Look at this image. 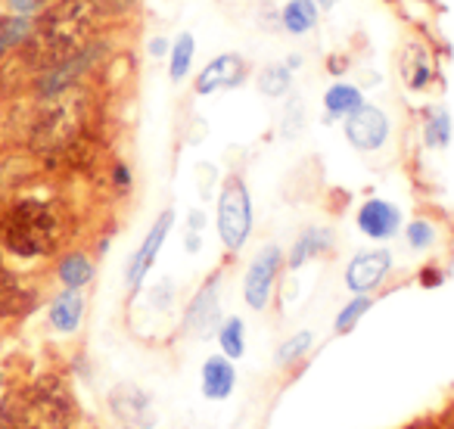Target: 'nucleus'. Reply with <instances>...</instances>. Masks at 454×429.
<instances>
[{
    "mask_svg": "<svg viewBox=\"0 0 454 429\" xmlns=\"http://www.w3.org/2000/svg\"><path fill=\"white\" fill-rule=\"evenodd\" d=\"M97 0H53L26 38V59L47 72L90 47L97 26Z\"/></svg>",
    "mask_w": 454,
    "mask_h": 429,
    "instance_id": "obj_1",
    "label": "nucleus"
},
{
    "mask_svg": "<svg viewBox=\"0 0 454 429\" xmlns=\"http://www.w3.org/2000/svg\"><path fill=\"white\" fill-rule=\"evenodd\" d=\"M59 218L47 202L26 199L16 202L7 212L4 224H0V240L7 243L10 253L22 255V259H35V255H47L57 249L59 243Z\"/></svg>",
    "mask_w": 454,
    "mask_h": 429,
    "instance_id": "obj_2",
    "label": "nucleus"
},
{
    "mask_svg": "<svg viewBox=\"0 0 454 429\" xmlns=\"http://www.w3.org/2000/svg\"><path fill=\"white\" fill-rule=\"evenodd\" d=\"M4 408L20 429H72L75 408L59 379H38L16 392Z\"/></svg>",
    "mask_w": 454,
    "mask_h": 429,
    "instance_id": "obj_3",
    "label": "nucleus"
},
{
    "mask_svg": "<svg viewBox=\"0 0 454 429\" xmlns=\"http://www.w3.org/2000/svg\"><path fill=\"white\" fill-rule=\"evenodd\" d=\"M82 128H84L82 103L69 100V94L59 90V94H53V100L47 103L44 113H41L38 125H35V134H32V144H35V150L44 152V156H69L78 146V140H82Z\"/></svg>",
    "mask_w": 454,
    "mask_h": 429,
    "instance_id": "obj_4",
    "label": "nucleus"
},
{
    "mask_svg": "<svg viewBox=\"0 0 454 429\" xmlns=\"http://www.w3.org/2000/svg\"><path fill=\"white\" fill-rule=\"evenodd\" d=\"M218 237L227 253H240L253 237V196L240 175H231L218 193Z\"/></svg>",
    "mask_w": 454,
    "mask_h": 429,
    "instance_id": "obj_5",
    "label": "nucleus"
},
{
    "mask_svg": "<svg viewBox=\"0 0 454 429\" xmlns=\"http://www.w3.org/2000/svg\"><path fill=\"white\" fill-rule=\"evenodd\" d=\"M280 268H284V249L274 246V243H268L265 249H259V255L249 261L247 274H243V299H247V305L253 311L268 308Z\"/></svg>",
    "mask_w": 454,
    "mask_h": 429,
    "instance_id": "obj_6",
    "label": "nucleus"
},
{
    "mask_svg": "<svg viewBox=\"0 0 454 429\" xmlns=\"http://www.w3.org/2000/svg\"><path fill=\"white\" fill-rule=\"evenodd\" d=\"M342 131H346V140H348L352 150L377 152V150H383L386 140H389L392 121L380 106H367L364 103V106L355 109V113L348 115L346 125H342Z\"/></svg>",
    "mask_w": 454,
    "mask_h": 429,
    "instance_id": "obj_7",
    "label": "nucleus"
},
{
    "mask_svg": "<svg viewBox=\"0 0 454 429\" xmlns=\"http://www.w3.org/2000/svg\"><path fill=\"white\" fill-rule=\"evenodd\" d=\"M221 277L212 274L200 290L193 292L187 311H184V330H187L193 339H208V333H215L221 324Z\"/></svg>",
    "mask_w": 454,
    "mask_h": 429,
    "instance_id": "obj_8",
    "label": "nucleus"
},
{
    "mask_svg": "<svg viewBox=\"0 0 454 429\" xmlns=\"http://www.w3.org/2000/svg\"><path fill=\"white\" fill-rule=\"evenodd\" d=\"M247 72H249V66L240 53H218V57L208 59L200 69V75L193 78V94L212 97V94H221V90L240 88Z\"/></svg>",
    "mask_w": 454,
    "mask_h": 429,
    "instance_id": "obj_9",
    "label": "nucleus"
},
{
    "mask_svg": "<svg viewBox=\"0 0 454 429\" xmlns=\"http://www.w3.org/2000/svg\"><path fill=\"white\" fill-rule=\"evenodd\" d=\"M171 228H175V208H165L156 222H153V228L146 230V237H144V243L137 246V253L131 255V265H128V290H131V292H137L140 286H144L146 274H150L153 261H156L159 253H162Z\"/></svg>",
    "mask_w": 454,
    "mask_h": 429,
    "instance_id": "obj_10",
    "label": "nucleus"
},
{
    "mask_svg": "<svg viewBox=\"0 0 454 429\" xmlns=\"http://www.w3.org/2000/svg\"><path fill=\"white\" fill-rule=\"evenodd\" d=\"M392 271V253L389 249H364L346 265V286L352 296H367L386 280Z\"/></svg>",
    "mask_w": 454,
    "mask_h": 429,
    "instance_id": "obj_11",
    "label": "nucleus"
},
{
    "mask_svg": "<svg viewBox=\"0 0 454 429\" xmlns=\"http://www.w3.org/2000/svg\"><path fill=\"white\" fill-rule=\"evenodd\" d=\"M355 224L367 240H392L402 230V212L389 199H367L355 214Z\"/></svg>",
    "mask_w": 454,
    "mask_h": 429,
    "instance_id": "obj_12",
    "label": "nucleus"
},
{
    "mask_svg": "<svg viewBox=\"0 0 454 429\" xmlns=\"http://www.w3.org/2000/svg\"><path fill=\"white\" fill-rule=\"evenodd\" d=\"M109 402H113L115 417L121 423H128L131 429H153V423H156L153 398L144 389H137V386H119Z\"/></svg>",
    "mask_w": 454,
    "mask_h": 429,
    "instance_id": "obj_13",
    "label": "nucleus"
},
{
    "mask_svg": "<svg viewBox=\"0 0 454 429\" xmlns=\"http://www.w3.org/2000/svg\"><path fill=\"white\" fill-rule=\"evenodd\" d=\"M200 383H202V395L212 398V402H224L237 386V370H234V364H231V358L212 355V358L202 364Z\"/></svg>",
    "mask_w": 454,
    "mask_h": 429,
    "instance_id": "obj_14",
    "label": "nucleus"
},
{
    "mask_svg": "<svg viewBox=\"0 0 454 429\" xmlns=\"http://www.w3.org/2000/svg\"><path fill=\"white\" fill-rule=\"evenodd\" d=\"M321 22V7L315 0H286L284 10H280V26L293 38H305L311 35Z\"/></svg>",
    "mask_w": 454,
    "mask_h": 429,
    "instance_id": "obj_15",
    "label": "nucleus"
},
{
    "mask_svg": "<svg viewBox=\"0 0 454 429\" xmlns=\"http://www.w3.org/2000/svg\"><path fill=\"white\" fill-rule=\"evenodd\" d=\"M361 106H364V94H361V88H355V84L336 82L324 90V115H327V119L346 121L348 115Z\"/></svg>",
    "mask_w": 454,
    "mask_h": 429,
    "instance_id": "obj_16",
    "label": "nucleus"
},
{
    "mask_svg": "<svg viewBox=\"0 0 454 429\" xmlns=\"http://www.w3.org/2000/svg\"><path fill=\"white\" fill-rule=\"evenodd\" d=\"M333 246V234H330L327 228H309L302 230V234L296 237V243H293L290 249V268H302L305 261L317 259L321 253H327V249Z\"/></svg>",
    "mask_w": 454,
    "mask_h": 429,
    "instance_id": "obj_17",
    "label": "nucleus"
},
{
    "mask_svg": "<svg viewBox=\"0 0 454 429\" xmlns=\"http://www.w3.org/2000/svg\"><path fill=\"white\" fill-rule=\"evenodd\" d=\"M293 66L290 63H268L259 69V78H255V88L268 97V100H284L293 90Z\"/></svg>",
    "mask_w": 454,
    "mask_h": 429,
    "instance_id": "obj_18",
    "label": "nucleus"
},
{
    "mask_svg": "<svg viewBox=\"0 0 454 429\" xmlns=\"http://www.w3.org/2000/svg\"><path fill=\"white\" fill-rule=\"evenodd\" d=\"M84 315V299L78 296V290H66L57 302L51 305V324L59 333H75Z\"/></svg>",
    "mask_w": 454,
    "mask_h": 429,
    "instance_id": "obj_19",
    "label": "nucleus"
},
{
    "mask_svg": "<svg viewBox=\"0 0 454 429\" xmlns=\"http://www.w3.org/2000/svg\"><path fill=\"white\" fill-rule=\"evenodd\" d=\"M196 59V38L190 32L177 35L168 47V78L171 84H181L184 78H190V69H193Z\"/></svg>",
    "mask_w": 454,
    "mask_h": 429,
    "instance_id": "obj_20",
    "label": "nucleus"
},
{
    "mask_svg": "<svg viewBox=\"0 0 454 429\" xmlns=\"http://www.w3.org/2000/svg\"><path fill=\"white\" fill-rule=\"evenodd\" d=\"M218 346L224 358H243V352H247V324H243V317L234 315L218 324Z\"/></svg>",
    "mask_w": 454,
    "mask_h": 429,
    "instance_id": "obj_21",
    "label": "nucleus"
},
{
    "mask_svg": "<svg viewBox=\"0 0 454 429\" xmlns=\"http://www.w3.org/2000/svg\"><path fill=\"white\" fill-rule=\"evenodd\" d=\"M423 140H427L429 150H445L451 144V115H448L445 106H435L427 113V121H423Z\"/></svg>",
    "mask_w": 454,
    "mask_h": 429,
    "instance_id": "obj_22",
    "label": "nucleus"
},
{
    "mask_svg": "<svg viewBox=\"0 0 454 429\" xmlns=\"http://www.w3.org/2000/svg\"><path fill=\"white\" fill-rule=\"evenodd\" d=\"M90 277H94V265L82 253L66 255L59 261V280L66 284V290H82L84 284H90Z\"/></svg>",
    "mask_w": 454,
    "mask_h": 429,
    "instance_id": "obj_23",
    "label": "nucleus"
},
{
    "mask_svg": "<svg viewBox=\"0 0 454 429\" xmlns=\"http://www.w3.org/2000/svg\"><path fill=\"white\" fill-rule=\"evenodd\" d=\"M373 308V299L371 296H352V302H346V308L336 315V321H333V330L340 336H346V333H352L355 327H358V321L367 315V311Z\"/></svg>",
    "mask_w": 454,
    "mask_h": 429,
    "instance_id": "obj_24",
    "label": "nucleus"
},
{
    "mask_svg": "<svg viewBox=\"0 0 454 429\" xmlns=\"http://www.w3.org/2000/svg\"><path fill=\"white\" fill-rule=\"evenodd\" d=\"M28 32H32V22H28L26 16H7V20H0V57L7 51H13L16 44H22V41L28 38Z\"/></svg>",
    "mask_w": 454,
    "mask_h": 429,
    "instance_id": "obj_25",
    "label": "nucleus"
},
{
    "mask_svg": "<svg viewBox=\"0 0 454 429\" xmlns=\"http://www.w3.org/2000/svg\"><path fill=\"white\" fill-rule=\"evenodd\" d=\"M429 82H433V69H429L427 63V53H411V66L404 63V84H408L411 90H423L429 88Z\"/></svg>",
    "mask_w": 454,
    "mask_h": 429,
    "instance_id": "obj_26",
    "label": "nucleus"
},
{
    "mask_svg": "<svg viewBox=\"0 0 454 429\" xmlns=\"http://www.w3.org/2000/svg\"><path fill=\"white\" fill-rule=\"evenodd\" d=\"M311 342H315V333H309V330L290 336V339L278 348V364H296V361H302L305 355H309Z\"/></svg>",
    "mask_w": 454,
    "mask_h": 429,
    "instance_id": "obj_27",
    "label": "nucleus"
},
{
    "mask_svg": "<svg viewBox=\"0 0 454 429\" xmlns=\"http://www.w3.org/2000/svg\"><path fill=\"white\" fill-rule=\"evenodd\" d=\"M302 100L299 97H290V103H284V119H280V131H284V137H299V131H302L305 119H302Z\"/></svg>",
    "mask_w": 454,
    "mask_h": 429,
    "instance_id": "obj_28",
    "label": "nucleus"
},
{
    "mask_svg": "<svg viewBox=\"0 0 454 429\" xmlns=\"http://www.w3.org/2000/svg\"><path fill=\"white\" fill-rule=\"evenodd\" d=\"M408 246L411 249H417V253H423V249H429L433 246V240H435V228L429 222H423V218H417V222H411L408 224Z\"/></svg>",
    "mask_w": 454,
    "mask_h": 429,
    "instance_id": "obj_29",
    "label": "nucleus"
},
{
    "mask_svg": "<svg viewBox=\"0 0 454 429\" xmlns=\"http://www.w3.org/2000/svg\"><path fill=\"white\" fill-rule=\"evenodd\" d=\"M202 228H206V214H202L200 208H193V212H190V218H187V237H184V246H187V253H200Z\"/></svg>",
    "mask_w": 454,
    "mask_h": 429,
    "instance_id": "obj_30",
    "label": "nucleus"
},
{
    "mask_svg": "<svg viewBox=\"0 0 454 429\" xmlns=\"http://www.w3.org/2000/svg\"><path fill=\"white\" fill-rule=\"evenodd\" d=\"M20 299H22V292L16 290L13 280L0 277V315H13V311H20Z\"/></svg>",
    "mask_w": 454,
    "mask_h": 429,
    "instance_id": "obj_31",
    "label": "nucleus"
},
{
    "mask_svg": "<svg viewBox=\"0 0 454 429\" xmlns=\"http://www.w3.org/2000/svg\"><path fill=\"white\" fill-rule=\"evenodd\" d=\"M168 41H165V38H153L150 41V57L153 59H159V57H168Z\"/></svg>",
    "mask_w": 454,
    "mask_h": 429,
    "instance_id": "obj_32",
    "label": "nucleus"
},
{
    "mask_svg": "<svg viewBox=\"0 0 454 429\" xmlns=\"http://www.w3.org/2000/svg\"><path fill=\"white\" fill-rule=\"evenodd\" d=\"M0 429H20V426H16L13 417H10L7 408H0Z\"/></svg>",
    "mask_w": 454,
    "mask_h": 429,
    "instance_id": "obj_33",
    "label": "nucleus"
},
{
    "mask_svg": "<svg viewBox=\"0 0 454 429\" xmlns=\"http://www.w3.org/2000/svg\"><path fill=\"white\" fill-rule=\"evenodd\" d=\"M315 4H317L321 10H333L336 4H340V0H315Z\"/></svg>",
    "mask_w": 454,
    "mask_h": 429,
    "instance_id": "obj_34",
    "label": "nucleus"
},
{
    "mask_svg": "<svg viewBox=\"0 0 454 429\" xmlns=\"http://www.w3.org/2000/svg\"><path fill=\"white\" fill-rule=\"evenodd\" d=\"M445 429H454V410L448 414V426H445Z\"/></svg>",
    "mask_w": 454,
    "mask_h": 429,
    "instance_id": "obj_35",
    "label": "nucleus"
}]
</instances>
